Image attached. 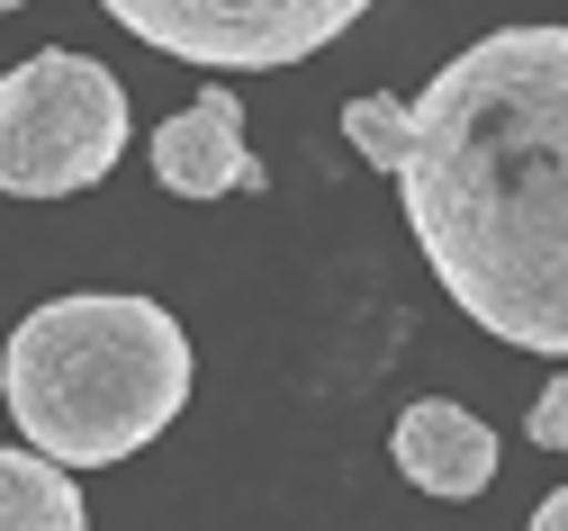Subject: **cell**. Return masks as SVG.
I'll list each match as a JSON object with an SVG mask.
<instances>
[{"mask_svg": "<svg viewBox=\"0 0 568 531\" xmlns=\"http://www.w3.org/2000/svg\"><path fill=\"white\" fill-rule=\"evenodd\" d=\"M406 225L452 307L568 360V28H496L415 100Z\"/></svg>", "mask_w": 568, "mask_h": 531, "instance_id": "6da1fadb", "label": "cell"}, {"mask_svg": "<svg viewBox=\"0 0 568 531\" xmlns=\"http://www.w3.org/2000/svg\"><path fill=\"white\" fill-rule=\"evenodd\" d=\"M0 406L28 432V450L63 469L135 460L190 406V334L163 297L135 288L45 297L0 343Z\"/></svg>", "mask_w": 568, "mask_h": 531, "instance_id": "7a4b0ae2", "label": "cell"}, {"mask_svg": "<svg viewBox=\"0 0 568 531\" xmlns=\"http://www.w3.org/2000/svg\"><path fill=\"white\" fill-rule=\"evenodd\" d=\"M126 154V91L91 54H28L0 72V190L10 198H82Z\"/></svg>", "mask_w": 568, "mask_h": 531, "instance_id": "3957f363", "label": "cell"}, {"mask_svg": "<svg viewBox=\"0 0 568 531\" xmlns=\"http://www.w3.org/2000/svg\"><path fill=\"white\" fill-rule=\"evenodd\" d=\"M100 10L145 37L172 63H207V72H280L325 54L371 0H100Z\"/></svg>", "mask_w": 568, "mask_h": 531, "instance_id": "277c9868", "label": "cell"}, {"mask_svg": "<svg viewBox=\"0 0 568 531\" xmlns=\"http://www.w3.org/2000/svg\"><path fill=\"white\" fill-rule=\"evenodd\" d=\"M154 181L172 198H235V190H271V172L253 163V144H244V109L235 91H199L181 118L154 126Z\"/></svg>", "mask_w": 568, "mask_h": 531, "instance_id": "5b68a950", "label": "cell"}, {"mask_svg": "<svg viewBox=\"0 0 568 531\" xmlns=\"http://www.w3.org/2000/svg\"><path fill=\"white\" fill-rule=\"evenodd\" d=\"M388 450H397L406 487L443 496V504H469V496H487V487H496V432H487L469 406H452V397L406 406V415H397V432H388Z\"/></svg>", "mask_w": 568, "mask_h": 531, "instance_id": "8992f818", "label": "cell"}, {"mask_svg": "<svg viewBox=\"0 0 568 531\" xmlns=\"http://www.w3.org/2000/svg\"><path fill=\"white\" fill-rule=\"evenodd\" d=\"M0 531H91L73 469L45 450H0Z\"/></svg>", "mask_w": 568, "mask_h": 531, "instance_id": "52a82bcc", "label": "cell"}, {"mask_svg": "<svg viewBox=\"0 0 568 531\" xmlns=\"http://www.w3.org/2000/svg\"><path fill=\"white\" fill-rule=\"evenodd\" d=\"M343 135H352V154L379 163V172H406V163H415V109L388 100V91H362V100H352V109H343Z\"/></svg>", "mask_w": 568, "mask_h": 531, "instance_id": "ba28073f", "label": "cell"}, {"mask_svg": "<svg viewBox=\"0 0 568 531\" xmlns=\"http://www.w3.org/2000/svg\"><path fill=\"white\" fill-rule=\"evenodd\" d=\"M524 432L541 441V450H568V369L550 378V388H541V406L524 415Z\"/></svg>", "mask_w": 568, "mask_h": 531, "instance_id": "9c48e42d", "label": "cell"}, {"mask_svg": "<svg viewBox=\"0 0 568 531\" xmlns=\"http://www.w3.org/2000/svg\"><path fill=\"white\" fill-rule=\"evenodd\" d=\"M524 531H568V487H550V496L532 504V522H524Z\"/></svg>", "mask_w": 568, "mask_h": 531, "instance_id": "30bf717a", "label": "cell"}, {"mask_svg": "<svg viewBox=\"0 0 568 531\" xmlns=\"http://www.w3.org/2000/svg\"><path fill=\"white\" fill-rule=\"evenodd\" d=\"M0 10H28V0H0Z\"/></svg>", "mask_w": 568, "mask_h": 531, "instance_id": "8fae6325", "label": "cell"}]
</instances>
